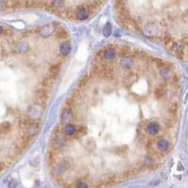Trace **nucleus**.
Masks as SVG:
<instances>
[{
    "label": "nucleus",
    "mask_w": 188,
    "mask_h": 188,
    "mask_svg": "<svg viewBox=\"0 0 188 188\" xmlns=\"http://www.w3.org/2000/svg\"><path fill=\"white\" fill-rule=\"evenodd\" d=\"M47 88L41 87L35 90V98L38 101V105L43 106L45 105V102L48 100V92L46 91Z\"/></svg>",
    "instance_id": "1"
},
{
    "label": "nucleus",
    "mask_w": 188,
    "mask_h": 188,
    "mask_svg": "<svg viewBox=\"0 0 188 188\" xmlns=\"http://www.w3.org/2000/svg\"><path fill=\"white\" fill-rule=\"evenodd\" d=\"M69 167H70V163H69V161L66 160V159H63V160H61L59 163L57 164V166H56L55 168H54V171H55V173H56L57 175H61V174H63Z\"/></svg>",
    "instance_id": "2"
},
{
    "label": "nucleus",
    "mask_w": 188,
    "mask_h": 188,
    "mask_svg": "<svg viewBox=\"0 0 188 188\" xmlns=\"http://www.w3.org/2000/svg\"><path fill=\"white\" fill-rule=\"evenodd\" d=\"M39 129H40V123L36 121L33 124L29 125L27 128H26L24 130L25 134L28 135V136H35L38 132H39Z\"/></svg>",
    "instance_id": "3"
},
{
    "label": "nucleus",
    "mask_w": 188,
    "mask_h": 188,
    "mask_svg": "<svg viewBox=\"0 0 188 188\" xmlns=\"http://www.w3.org/2000/svg\"><path fill=\"white\" fill-rule=\"evenodd\" d=\"M145 129H146L147 133H149L150 135L155 136L159 132V130H160V125L157 122H155V121H151V122H149L146 125Z\"/></svg>",
    "instance_id": "4"
},
{
    "label": "nucleus",
    "mask_w": 188,
    "mask_h": 188,
    "mask_svg": "<svg viewBox=\"0 0 188 188\" xmlns=\"http://www.w3.org/2000/svg\"><path fill=\"white\" fill-rule=\"evenodd\" d=\"M74 117V114L72 112V110L71 109V107H66L63 112H62V115H61V121L62 122H67V121H70L73 119Z\"/></svg>",
    "instance_id": "5"
},
{
    "label": "nucleus",
    "mask_w": 188,
    "mask_h": 188,
    "mask_svg": "<svg viewBox=\"0 0 188 188\" xmlns=\"http://www.w3.org/2000/svg\"><path fill=\"white\" fill-rule=\"evenodd\" d=\"M53 143L56 147H62L67 143V136L62 134H58L55 136Z\"/></svg>",
    "instance_id": "6"
},
{
    "label": "nucleus",
    "mask_w": 188,
    "mask_h": 188,
    "mask_svg": "<svg viewBox=\"0 0 188 188\" xmlns=\"http://www.w3.org/2000/svg\"><path fill=\"white\" fill-rule=\"evenodd\" d=\"M42 113V109L39 106H32L28 108V116L31 117L32 119H36L39 118L41 116Z\"/></svg>",
    "instance_id": "7"
},
{
    "label": "nucleus",
    "mask_w": 188,
    "mask_h": 188,
    "mask_svg": "<svg viewBox=\"0 0 188 188\" xmlns=\"http://www.w3.org/2000/svg\"><path fill=\"white\" fill-rule=\"evenodd\" d=\"M35 119H32L31 117H24L20 120L19 121V126L20 128H22L23 130H25L26 128H27L29 125L33 124L35 122Z\"/></svg>",
    "instance_id": "8"
},
{
    "label": "nucleus",
    "mask_w": 188,
    "mask_h": 188,
    "mask_svg": "<svg viewBox=\"0 0 188 188\" xmlns=\"http://www.w3.org/2000/svg\"><path fill=\"white\" fill-rule=\"evenodd\" d=\"M54 30V26L53 25H46L44 27H42L41 29H40V34L42 36V37H49L52 32Z\"/></svg>",
    "instance_id": "9"
},
{
    "label": "nucleus",
    "mask_w": 188,
    "mask_h": 188,
    "mask_svg": "<svg viewBox=\"0 0 188 188\" xmlns=\"http://www.w3.org/2000/svg\"><path fill=\"white\" fill-rule=\"evenodd\" d=\"M166 92V86L165 84H161L155 89V97L157 99H161V98H163L165 96Z\"/></svg>",
    "instance_id": "10"
},
{
    "label": "nucleus",
    "mask_w": 188,
    "mask_h": 188,
    "mask_svg": "<svg viewBox=\"0 0 188 188\" xmlns=\"http://www.w3.org/2000/svg\"><path fill=\"white\" fill-rule=\"evenodd\" d=\"M169 147V143L166 140V139H159L157 141V150L160 152H164L166 151H167Z\"/></svg>",
    "instance_id": "11"
},
{
    "label": "nucleus",
    "mask_w": 188,
    "mask_h": 188,
    "mask_svg": "<svg viewBox=\"0 0 188 188\" xmlns=\"http://www.w3.org/2000/svg\"><path fill=\"white\" fill-rule=\"evenodd\" d=\"M59 72H60V66L58 64H54L49 69V76H51L53 79H55L58 75Z\"/></svg>",
    "instance_id": "12"
},
{
    "label": "nucleus",
    "mask_w": 188,
    "mask_h": 188,
    "mask_svg": "<svg viewBox=\"0 0 188 188\" xmlns=\"http://www.w3.org/2000/svg\"><path fill=\"white\" fill-rule=\"evenodd\" d=\"M63 131H64V133H65L67 136H72L74 135V133L76 132V127H75L73 124L68 123L67 125L64 126Z\"/></svg>",
    "instance_id": "13"
},
{
    "label": "nucleus",
    "mask_w": 188,
    "mask_h": 188,
    "mask_svg": "<svg viewBox=\"0 0 188 188\" xmlns=\"http://www.w3.org/2000/svg\"><path fill=\"white\" fill-rule=\"evenodd\" d=\"M75 17L78 20H85L88 17V11L86 9H79L75 13Z\"/></svg>",
    "instance_id": "14"
},
{
    "label": "nucleus",
    "mask_w": 188,
    "mask_h": 188,
    "mask_svg": "<svg viewBox=\"0 0 188 188\" xmlns=\"http://www.w3.org/2000/svg\"><path fill=\"white\" fill-rule=\"evenodd\" d=\"M33 137L34 136H28L27 134H25L22 137H21V145H23L25 148L28 145H30V143L32 142L33 140Z\"/></svg>",
    "instance_id": "15"
},
{
    "label": "nucleus",
    "mask_w": 188,
    "mask_h": 188,
    "mask_svg": "<svg viewBox=\"0 0 188 188\" xmlns=\"http://www.w3.org/2000/svg\"><path fill=\"white\" fill-rule=\"evenodd\" d=\"M115 56H116V52L112 48L106 49L104 52V57H105V59H106V60H112L115 57Z\"/></svg>",
    "instance_id": "16"
},
{
    "label": "nucleus",
    "mask_w": 188,
    "mask_h": 188,
    "mask_svg": "<svg viewBox=\"0 0 188 188\" xmlns=\"http://www.w3.org/2000/svg\"><path fill=\"white\" fill-rule=\"evenodd\" d=\"M167 112L169 115H171L172 117L176 116L178 113V105L176 103H171L169 104V106H167Z\"/></svg>",
    "instance_id": "17"
},
{
    "label": "nucleus",
    "mask_w": 188,
    "mask_h": 188,
    "mask_svg": "<svg viewBox=\"0 0 188 188\" xmlns=\"http://www.w3.org/2000/svg\"><path fill=\"white\" fill-rule=\"evenodd\" d=\"M71 51V46H70V43L69 42H63L60 47H59V52L60 54H62L63 56H66L70 53Z\"/></svg>",
    "instance_id": "18"
},
{
    "label": "nucleus",
    "mask_w": 188,
    "mask_h": 188,
    "mask_svg": "<svg viewBox=\"0 0 188 188\" xmlns=\"http://www.w3.org/2000/svg\"><path fill=\"white\" fill-rule=\"evenodd\" d=\"M56 37L58 39H67L68 38V31L64 27H59L56 32Z\"/></svg>",
    "instance_id": "19"
},
{
    "label": "nucleus",
    "mask_w": 188,
    "mask_h": 188,
    "mask_svg": "<svg viewBox=\"0 0 188 188\" xmlns=\"http://www.w3.org/2000/svg\"><path fill=\"white\" fill-rule=\"evenodd\" d=\"M160 74H161L163 77H165V78H170V77H172V75H173V72H172V70H171L170 68L166 67V68L161 69Z\"/></svg>",
    "instance_id": "20"
},
{
    "label": "nucleus",
    "mask_w": 188,
    "mask_h": 188,
    "mask_svg": "<svg viewBox=\"0 0 188 188\" xmlns=\"http://www.w3.org/2000/svg\"><path fill=\"white\" fill-rule=\"evenodd\" d=\"M53 81H54V79H53L51 76H47V77H45V78L42 79L41 85H42V87H45V88H49V87H52Z\"/></svg>",
    "instance_id": "21"
},
{
    "label": "nucleus",
    "mask_w": 188,
    "mask_h": 188,
    "mask_svg": "<svg viewBox=\"0 0 188 188\" xmlns=\"http://www.w3.org/2000/svg\"><path fill=\"white\" fill-rule=\"evenodd\" d=\"M121 64L122 68H124V69H130L133 66V59L130 58V57H124V58H122Z\"/></svg>",
    "instance_id": "22"
},
{
    "label": "nucleus",
    "mask_w": 188,
    "mask_h": 188,
    "mask_svg": "<svg viewBox=\"0 0 188 188\" xmlns=\"http://www.w3.org/2000/svg\"><path fill=\"white\" fill-rule=\"evenodd\" d=\"M127 146H121V147H117L114 149V151L116 154L120 155V156H124L127 153Z\"/></svg>",
    "instance_id": "23"
},
{
    "label": "nucleus",
    "mask_w": 188,
    "mask_h": 188,
    "mask_svg": "<svg viewBox=\"0 0 188 188\" xmlns=\"http://www.w3.org/2000/svg\"><path fill=\"white\" fill-rule=\"evenodd\" d=\"M12 130V124L9 121H4L1 123V134H7Z\"/></svg>",
    "instance_id": "24"
},
{
    "label": "nucleus",
    "mask_w": 188,
    "mask_h": 188,
    "mask_svg": "<svg viewBox=\"0 0 188 188\" xmlns=\"http://www.w3.org/2000/svg\"><path fill=\"white\" fill-rule=\"evenodd\" d=\"M119 54L121 56V57H127L129 55H132V50L129 46H122L121 49H120V52Z\"/></svg>",
    "instance_id": "25"
},
{
    "label": "nucleus",
    "mask_w": 188,
    "mask_h": 188,
    "mask_svg": "<svg viewBox=\"0 0 188 188\" xmlns=\"http://www.w3.org/2000/svg\"><path fill=\"white\" fill-rule=\"evenodd\" d=\"M111 32H112L111 24H110V23H107V24L105 26V27H104V35H105L106 37H109L110 34H111Z\"/></svg>",
    "instance_id": "26"
},
{
    "label": "nucleus",
    "mask_w": 188,
    "mask_h": 188,
    "mask_svg": "<svg viewBox=\"0 0 188 188\" xmlns=\"http://www.w3.org/2000/svg\"><path fill=\"white\" fill-rule=\"evenodd\" d=\"M162 41L164 42V43L166 45H169L172 42V39H171V36L168 34V33H165L164 36L162 37Z\"/></svg>",
    "instance_id": "27"
},
{
    "label": "nucleus",
    "mask_w": 188,
    "mask_h": 188,
    "mask_svg": "<svg viewBox=\"0 0 188 188\" xmlns=\"http://www.w3.org/2000/svg\"><path fill=\"white\" fill-rule=\"evenodd\" d=\"M174 122H175V121H174L173 118H166V119L165 120V121H164L165 125H166L167 128H171V127L173 126Z\"/></svg>",
    "instance_id": "28"
},
{
    "label": "nucleus",
    "mask_w": 188,
    "mask_h": 188,
    "mask_svg": "<svg viewBox=\"0 0 188 188\" xmlns=\"http://www.w3.org/2000/svg\"><path fill=\"white\" fill-rule=\"evenodd\" d=\"M47 161H48V164L51 166L55 163V153L54 151H50L48 153V156H47Z\"/></svg>",
    "instance_id": "29"
},
{
    "label": "nucleus",
    "mask_w": 188,
    "mask_h": 188,
    "mask_svg": "<svg viewBox=\"0 0 188 188\" xmlns=\"http://www.w3.org/2000/svg\"><path fill=\"white\" fill-rule=\"evenodd\" d=\"M27 43H21V44H19V46H17V51L18 52H20V53H25L27 50Z\"/></svg>",
    "instance_id": "30"
},
{
    "label": "nucleus",
    "mask_w": 188,
    "mask_h": 188,
    "mask_svg": "<svg viewBox=\"0 0 188 188\" xmlns=\"http://www.w3.org/2000/svg\"><path fill=\"white\" fill-rule=\"evenodd\" d=\"M62 5H63V1H62V0H54V2H53V6H54L55 8H59V7H62Z\"/></svg>",
    "instance_id": "31"
},
{
    "label": "nucleus",
    "mask_w": 188,
    "mask_h": 188,
    "mask_svg": "<svg viewBox=\"0 0 188 188\" xmlns=\"http://www.w3.org/2000/svg\"><path fill=\"white\" fill-rule=\"evenodd\" d=\"M76 186H77V187H87V184H85L84 182H81V183L77 184Z\"/></svg>",
    "instance_id": "32"
},
{
    "label": "nucleus",
    "mask_w": 188,
    "mask_h": 188,
    "mask_svg": "<svg viewBox=\"0 0 188 188\" xmlns=\"http://www.w3.org/2000/svg\"><path fill=\"white\" fill-rule=\"evenodd\" d=\"M14 181H13V180L12 181V183L10 184V187H12V186H16V185H17V183L14 182Z\"/></svg>",
    "instance_id": "33"
}]
</instances>
